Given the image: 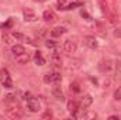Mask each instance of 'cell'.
<instances>
[{"label":"cell","mask_w":121,"mask_h":120,"mask_svg":"<svg viewBox=\"0 0 121 120\" xmlns=\"http://www.w3.org/2000/svg\"><path fill=\"white\" fill-rule=\"evenodd\" d=\"M0 82H1V85H3L4 88H7V89H11V88L14 86L13 79H11V75H10V72H9L6 68H1V69H0Z\"/></svg>","instance_id":"obj_2"},{"label":"cell","mask_w":121,"mask_h":120,"mask_svg":"<svg viewBox=\"0 0 121 120\" xmlns=\"http://www.w3.org/2000/svg\"><path fill=\"white\" fill-rule=\"evenodd\" d=\"M113 61L111 60H103L100 61V64H99V69L101 71V72H110L111 69H113Z\"/></svg>","instance_id":"obj_8"},{"label":"cell","mask_w":121,"mask_h":120,"mask_svg":"<svg viewBox=\"0 0 121 120\" xmlns=\"http://www.w3.org/2000/svg\"><path fill=\"white\" fill-rule=\"evenodd\" d=\"M82 119H97V115L94 112H87V113H83Z\"/></svg>","instance_id":"obj_20"},{"label":"cell","mask_w":121,"mask_h":120,"mask_svg":"<svg viewBox=\"0 0 121 120\" xmlns=\"http://www.w3.org/2000/svg\"><path fill=\"white\" fill-rule=\"evenodd\" d=\"M65 1H66V0H58V6H59L58 9H60V7H63V4H65Z\"/></svg>","instance_id":"obj_31"},{"label":"cell","mask_w":121,"mask_h":120,"mask_svg":"<svg viewBox=\"0 0 121 120\" xmlns=\"http://www.w3.org/2000/svg\"><path fill=\"white\" fill-rule=\"evenodd\" d=\"M66 31L68 30H66L65 27H55L54 30L51 31V35H52V37H60V35H63Z\"/></svg>","instance_id":"obj_16"},{"label":"cell","mask_w":121,"mask_h":120,"mask_svg":"<svg viewBox=\"0 0 121 120\" xmlns=\"http://www.w3.org/2000/svg\"><path fill=\"white\" fill-rule=\"evenodd\" d=\"M60 81H62V75L59 72H55V71L47 72L45 76H44V82L45 83H59Z\"/></svg>","instance_id":"obj_4"},{"label":"cell","mask_w":121,"mask_h":120,"mask_svg":"<svg viewBox=\"0 0 121 120\" xmlns=\"http://www.w3.org/2000/svg\"><path fill=\"white\" fill-rule=\"evenodd\" d=\"M78 6H80V3H79V1L72 3V4H69L68 7H62V10H73V9H75V7H78Z\"/></svg>","instance_id":"obj_25"},{"label":"cell","mask_w":121,"mask_h":120,"mask_svg":"<svg viewBox=\"0 0 121 120\" xmlns=\"http://www.w3.org/2000/svg\"><path fill=\"white\" fill-rule=\"evenodd\" d=\"M80 14H82V17H85V20H91L90 16H89V13H87L86 10H82V11H80Z\"/></svg>","instance_id":"obj_27"},{"label":"cell","mask_w":121,"mask_h":120,"mask_svg":"<svg viewBox=\"0 0 121 120\" xmlns=\"http://www.w3.org/2000/svg\"><path fill=\"white\" fill-rule=\"evenodd\" d=\"M114 69H116V72H117V75H121V61H116L114 62Z\"/></svg>","instance_id":"obj_23"},{"label":"cell","mask_w":121,"mask_h":120,"mask_svg":"<svg viewBox=\"0 0 121 120\" xmlns=\"http://www.w3.org/2000/svg\"><path fill=\"white\" fill-rule=\"evenodd\" d=\"M70 90L75 92V93H79V92H80V86H79V83H78V82H72V83H70Z\"/></svg>","instance_id":"obj_21"},{"label":"cell","mask_w":121,"mask_h":120,"mask_svg":"<svg viewBox=\"0 0 121 120\" xmlns=\"http://www.w3.org/2000/svg\"><path fill=\"white\" fill-rule=\"evenodd\" d=\"M6 115H7L10 119H21V117H23V112H21V109H20L16 103H11V105L6 109Z\"/></svg>","instance_id":"obj_3"},{"label":"cell","mask_w":121,"mask_h":120,"mask_svg":"<svg viewBox=\"0 0 121 120\" xmlns=\"http://www.w3.org/2000/svg\"><path fill=\"white\" fill-rule=\"evenodd\" d=\"M34 62H35V65H39V66H42L45 64V60H44L41 51H35V54H34Z\"/></svg>","instance_id":"obj_15"},{"label":"cell","mask_w":121,"mask_h":120,"mask_svg":"<svg viewBox=\"0 0 121 120\" xmlns=\"http://www.w3.org/2000/svg\"><path fill=\"white\" fill-rule=\"evenodd\" d=\"M114 99H116V100H121V85L116 89V92H114Z\"/></svg>","instance_id":"obj_24"},{"label":"cell","mask_w":121,"mask_h":120,"mask_svg":"<svg viewBox=\"0 0 121 120\" xmlns=\"http://www.w3.org/2000/svg\"><path fill=\"white\" fill-rule=\"evenodd\" d=\"M31 97H32V96H31L30 92H26V93H24V99H26V100H28V99H31Z\"/></svg>","instance_id":"obj_29"},{"label":"cell","mask_w":121,"mask_h":120,"mask_svg":"<svg viewBox=\"0 0 121 120\" xmlns=\"http://www.w3.org/2000/svg\"><path fill=\"white\" fill-rule=\"evenodd\" d=\"M52 96L55 97V99H58V100H65V96H63V92L60 89V86H54L52 88Z\"/></svg>","instance_id":"obj_11"},{"label":"cell","mask_w":121,"mask_h":120,"mask_svg":"<svg viewBox=\"0 0 121 120\" xmlns=\"http://www.w3.org/2000/svg\"><path fill=\"white\" fill-rule=\"evenodd\" d=\"M27 109L32 112V113H38L39 110H41V103L38 102V99H35V97H31L27 100Z\"/></svg>","instance_id":"obj_5"},{"label":"cell","mask_w":121,"mask_h":120,"mask_svg":"<svg viewBox=\"0 0 121 120\" xmlns=\"http://www.w3.org/2000/svg\"><path fill=\"white\" fill-rule=\"evenodd\" d=\"M80 68V61L79 60H72L69 61V64H66V71L68 72H75V71H78Z\"/></svg>","instance_id":"obj_10"},{"label":"cell","mask_w":121,"mask_h":120,"mask_svg":"<svg viewBox=\"0 0 121 120\" xmlns=\"http://www.w3.org/2000/svg\"><path fill=\"white\" fill-rule=\"evenodd\" d=\"M23 17H24V20L28 21V23H34V21L38 20L37 14H35L32 10H30V9H24V10H23Z\"/></svg>","instance_id":"obj_7"},{"label":"cell","mask_w":121,"mask_h":120,"mask_svg":"<svg viewBox=\"0 0 121 120\" xmlns=\"http://www.w3.org/2000/svg\"><path fill=\"white\" fill-rule=\"evenodd\" d=\"M51 61H52V64L56 65V66H60V64H62V58H60V55L58 52H54V54L51 55Z\"/></svg>","instance_id":"obj_17"},{"label":"cell","mask_w":121,"mask_h":120,"mask_svg":"<svg viewBox=\"0 0 121 120\" xmlns=\"http://www.w3.org/2000/svg\"><path fill=\"white\" fill-rule=\"evenodd\" d=\"M13 35H10V34H7V32H3V41L6 42V44H11L13 42Z\"/></svg>","instance_id":"obj_19"},{"label":"cell","mask_w":121,"mask_h":120,"mask_svg":"<svg viewBox=\"0 0 121 120\" xmlns=\"http://www.w3.org/2000/svg\"><path fill=\"white\" fill-rule=\"evenodd\" d=\"M30 60H31V57H30V54H28L27 51L16 57V61H17L18 64H23V65H24V64H27V62H28V61H30Z\"/></svg>","instance_id":"obj_13"},{"label":"cell","mask_w":121,"mask_h":120,"mask_svg":"<svg viewBox=\"0 0 121 120\" xmlns=\"http://www.w3.org/2000/svg\"><path fill=\"white\" fill-rule=\"evenodd\" d=\"M85 44H86L89 48H91V50L99 48V41L96 40L94 35H86V37H85Z\"/></svg>","instance_id":"obj_9"},{"label":"cell","mask_w":121,"mask_h":120,"mask_svg":"<svg viewBox=\"0 0 121 120\" xmlns=\"http://www.w3.org/2000/svg\"><path fill=\"white\" fill-rule=\"evenodd\" d=\"M108 119H110V120H118L120 117H118L117 115H111V116H108Z\"/></svg>","instance_id":"obj_30"},{"label":"cell","mask_w":121,"mask_h":120,"mask_svg":"<svg viewBox=\"0 0 121 120\" xmlns=\"http://www.w3.org/2000/svg\"><path fill=\"white\" fill-rule=\"evenodd\" d=\"M78 109H79V105H78L75 100H69V102H68V112L72 113V112H75V110H78Z\"/></svg>","instance_id":"obj_18"},{"label":"cell","mask_w":121,"mask_h":120,"mask_svg":"<svg viewBox=\"0 0 121 120\" xmlns=\"http://www.w3.org/2000/svg\"><path fill=\"white\" fill-rule=\"evenodd\" d=\"M52 116H54V115H52V112L48 109V110H47V112L41 116V117H42V119H52Z\"/></svg>","instance_id":"obj_26"},{"label":"cell","mask_w":121,"mask_h":120,"mask_svg":"<svg viewBox=\"0 0 121 120\" xmlns=\"http://www.w3.org/2000/svg\"><path fill=\"white\" fill-rule=\"evenodd\" d=\"M45 47H47V48H51V50H54V48L56 47V42H55L54 40H47V41H45Z\"/></svg>","instance_id":"obj_22"},{"label":"cell","mask_w":121,"mask_h":120,"mask_svg":"<svg viewBox=\"0 0 121 120\" xmlns=\"http://www.w3.org/2000/svg\"><path fill=\"white\" fill-rule=\"evenodd\" d=\"M42 18H44V21H45V23L52 24V23H55V21L58 20V16H56L52 10H45V11L42 13Z\"/></svg>","instance_id":"obj_6"},{"label":"cell","mask_w":121,"mask_h":120,"mask_svg":"<svg viewBox=\"0 0 121 120\" xmlns=\"http://www.w3.org/2000/svg\"><path fill=\"white\" fill-rule=\"evenodd\" d=\"M11 52H13L14 57H17V55L26 52V48H24L21 44H14V45H11Z\"/></svg>","instance_id":"obj_12"},{"label":"cell","mask_w":121,"mask_h":120,"mask_svg":"<svg viewBox=\"0 0 121 120\" xmlns=\"http://www.w3.org/2000/svg\"><path fill=\"white\" fill-rule=\"evenodd\" d=\"M114 37H117V38H121V27H117V28L114 30Z\"/></svg>","instance_id":"obj_28"},{"label":"cell","mask_w":121,"mask_h":120,"mask_svg":"<svg viewBox=\"0 0 121 120\" xmlns=\"http://www.w3.org/2000/svg\"><path fill=\"white\" fill-rule=\"evenodd\" d=\"M91 103H93V97H91L90 95H85V96L82 97V100H80V105H82L83 109H86V107L91 106Z\"/></svg>","instance_id":"obj_14"},{"label":"cell","mask_w":121,"mask_h":120,"mask_svg":"<svg viewBox=\"0 0 121 120\" xmlns=\"http://www.w3.org/2000/svg\"><path fill=\"white\" fill-rule=\"evenodd\" d=\"M1 117H3V116H1V115H0V119H1Z\"/></svg>","instance_id":"obj_33"},{"label":"cell","mask_w":121,"mask_h":120,"mask_svg":"<svg viewBox=\"0 0 121 120\" xmlns=\"http://www.w3.org/2000/svg\"><path fill=\"white\" fill-rule=\"evenodd\" d=\"M34 1H37V3H44V1H47V0H34Z\"/></svg>","instance_id":"obj_32"},{"label":"cell","mask_w":121,"mask_h":120,"mask_svg":"<svg viewBox=\"0 0 121 120\" xmlns=\"http://www.w3.org/2000/svg\"><path fill=\"white\" fill-rule=\"evenodd\" d=\"M62 50L66 54L76 52V50H78V37H69L68 40H65L63 44H62Z\"/></svg>","instance_id":"obj_1"}]
</instances>
